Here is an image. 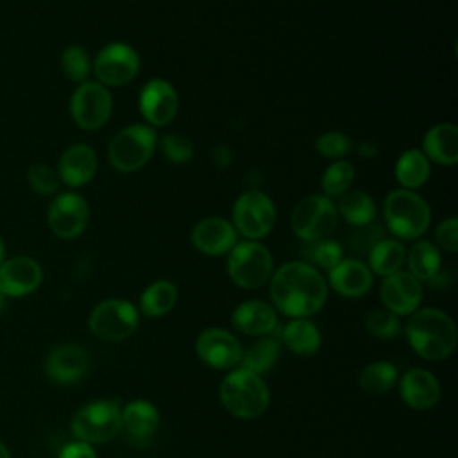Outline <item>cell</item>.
I'll list each match as a JSON object with an SVG mask.
<instances>
[{"instance_id":"1","label":"cell","mask_w":458,"mask_h":458,"mask_svg":"<svg viewBox=\"0 0 458 458\" xmlns=\"http://www.w3.org/2000/svg\"><path fill=\"white\" fill-rule=\"evenodd\" d=\"M270 299L283 315L308 318L326 304L327 281L313 265L288 261L272 274Z\"/></svg>"},{"instance_id":"2","label":"cell","mask_w":458,"mask_h":458,"mask_svg":"<svg viewBox=\"0 0 458 458\" xmlns=\"http://www.w3.org/2000/svg\"><path fill=\"white\" fill-rule=\"evenodd\" d=\"M406 338L420 358L440 361L453 354L458 335L447 313L437 308H422L411 313L406 324Z\"/></svg>"},{"instance_id":"3","label":"cell","mask_w":458,"mask_h":458,"mask_svg":"<svg viewBox=\"0 0 458 458\" xmlns=\"http://www.w3.org/2000/svg\"><path fill=\"white\" fill-rule=\"evenodd\" d=\"M268 388L261 376L245 369L231 370L220 383V401L236 419H256L268 406Z\"/></svg>"},{"instance_id":"4","label":"cell","mask_w":458,"mask_h":458,"mask_svg":"<svg viewBox=\"0 0 458 458\" xmlns=\"http://www.w3.org/2000/svg\"><path fill=\"white\" fill-rule=\"evenodd\" d=\"M383 216L392 234L403 240L422 236L431 222L428 202L413 190H392L383 202Z\"/></svg>"},{"instance_id":"5","label":"cell","mask_w":458,"mask_h":458,"mask_svg":"<svg viewBox=\"0 0 458 458\" xmlns=\"http://www.w3.org/2000/svg\"><path fill=\"white\" fill-rule=\"evenodd\" d=\"M157 136L154 127L145 123H134L123 127L114 134L107 148L109 165L122 172L131 174L143 168L154 156Z\"/></svg>"},{"instance_id":"6","label":"cell","mask_w":458,"mask_h":458,"mask_svg":"<svg viewBox=\"0 0 458 458\" xmlns=\"http://www.w3.org/2000/svg\"><path fill=\"white\" fill-rule=\"evenodd\" d=\"M227 254V274L240 288L254 290L272 277L274 258L263 243L245 240L236 243Z\"/></svg>"},{"instance_id":"7","label":"cell","mask_w":458,"mask_h":458,"mask_svg":"<svg viewBox=\"0 0 458 458\" xmlns=\"http://www.w3.org/2000/svg\"><path fill=\"white\" fill-rule=\"evenodd\" d=\"M122 429V408L116 401L98 399L84 404L72 419V433L86 444L113 440Z\"/></svg>"},{"instance_id":"8","label":"cell","mask_w":458,"mask_h":458,"mask_svg":"<svg viewBox=\"0 0 458 458\" xmlns=\"http://www.w3.org/2000/svg\"><path fill=\"white\" fill-rule=\"evenodd\" d=\"M290 222L299 240L306 243L326 240L333 234L338 222L336 206L326 195H306L295 204Z\"/></svg>"},{"instance_id":"9","label":"cell","mask_w":458,"mask_h":458,"mask_svg":"<svg viewBox=\"0 0 458 458\" xmlns=\"http://www.w3.org/2000/svg\"><path fill=\"white\" fill-rule=\"evenodd\" d=\"M276 218L274 200L259 190L242 193L233 206V225L247 240L265 238L274 229Z\"/></svg>"},{"instance_id":"10","label":"cell","mask_w":458,"mask_h":458,"mask_svg":"<svg viewBox=\"0 0 458 458\" xmlns=\"http://www.w3.org/2000/svg\"><path fill=\"white\" fill-rule=\"evenodd\" d=\"M140 324L138 310L125 299H106L89 315L91 333L104 342H122L129 338Z\"/></svg>"},{"instance_id":"11","label":"cell","mask_w":458,"mask_h":458,"mask_svg":"<svg viewBox=\"0 0 458 458\" xmlns=\"http://www.w3.org/2000/svg\"><path fill=\"white\" fill-rule=\"evenodd\" d=\"M113 113V97L106 86L97 81L79 84L70 98V114L77 127L95 131L102 127Z\"/></svg>"},{"instance_id":"12","label":"cell","mask_w":458,"mask_h":458,"mask_svg":"<svg viewBox=\"0 0 458 458\" xmlns=\"http://www.w3.org/2000/svg\"><path fill=\"white\" fill-rule=\"evenodd\" d=\"M91 72L106 88L125 86L140 72V55L131 45L109 43L95 55Z\"/></svg>"},{"instance_id":"13","label":"cell","mask_w":458,"mask_h":458,"mask_svg":"<svg viewBox=\"0 0 458 458\" xmlns=\"http://www.w3.org/2000/svg\"><path fill=\"white\" fill-rule=\"evenodd\" d=\"M48 227L63 240H73L84 233L89 222V206L75 191L57 193L48 208Z\"/></svg>"},{"instance_id":"14","label":"cell","mask_w":458,"mask_h":458,"mask_svg":"<svg viewBox=\"0 0 458 458\" xmlns=\"http://www.w3.org/2000/svg\"><path fill=\"white\" fill-rule=\"evenodd\" d=\"M140 113L150 127L168 125L179 109L175 88L165 79H150L140 91Z\"/></svg>"},{"instance_id":"15","label":"cell","mask_w":458,"mask_h":458,"mask_svg":"<svg viewBox=\"0 0 458 458\" xmlns=\"http://www.w3.org/2000/svg\"><path fill=\"white\" fill-rule=\"evenodd\" d=\"M195 351L200 361L211 369H233L242 360L240 342L222 327H209L197 336Z\"/></svg>"},{"instance_id":"16","label":"cell","mask_w":458,"mask_h":458,"mask_svg":"<svg viewBox=\"0 0 458 458\" xmlns=\"http://www.w3.org/2000/svg\"><path fill=\"white\" fill-rule=\"evenodd\" d=\"M379 293L385 310L397 317L411 315L422 301V284L410 272L399 270L383 279Z\"/></svg>"},{"instance_id":"17","label":"cell","mask_w":458,"mask_h":458,"mask_svg":"<svg viewBox=\"0 0 458 458\" xmlns=\"http://www.w3.org/2000/svg\"><path fill=\"white\" fill-rule=\"evenodd\" d=\"M43 281L41 265L29 256H14L0 265V292L5 297L32 293Z\"/></svg>"},{"instance_id":"18","label":"cell","mask_w":458,"mask_h":458,"mask_svg":"<svg viewBox=\"0 0 458 458\" xmlns=\"http://www.w3.org/2000/svg\"><path fill=\"white\" fill-rule=\"evenodd\" d=\"M234 225L222 216H206L191 229L193 247L208 256L227 254L238 242Z\"/></svg>"},{"instance_id":"19","label":"cell","mask_w":458,"mask_h":458,"mask_svg":"<svg viewBox=\"0 0 458 458\" xmlns=\"http://www.w3.org/2000/svg\"><path fill=\"white\" fill-rule=\"evenodd\" d=\"M88 367L89 358L86 351L73 344H64L52 349L45 361L47 376L59 385L77 383L86 376Z\"/></svg>"},{"instance_id":"20","label":"cell","mask_w":458,"mask_h":458,"mask_svg":"<svg viewBox=\"0 0 458 458\" xmlns=\"http://www.w3.org/2000/svg\"><path fill=\"white\" fill-rule=\"evenodd\" d=\"M97 166L98 161L93 147L86 143H75L61 154L57 163V175L66 186L79 188L95 177Z\"/></svg>"},{"instance_id":"21","label":"cell","mask_w":458,"mask_h":458,"mask_svg":"<svg viewBox=\"0 0 458 458\" xmlns=\"http://www.w3.org/2000/svg\"><path fill=\"white\" fill-rule=\"evenodd\" d=\"M327 272L331 288L344 297H361L372 288V272L360 259H342Z\"/></svg>"},{"instance_id":"22","label":"cell","mask_w":458,"mask_h":458,"mask_svg":"<svg viewBox=\"0 0 458 458\" xmlns=\"http://www.w3.org/2000/svg\"><path fill=\"white\" fill-rule=\"evenodd\" d=\"M399 394L410 408L429 410L440 399V385L429 370L411 369L401 377Z\"/></svg>"},{"instance_id":"23","label":"cell","mask_w":458,"mask_h":458,"mask_svg":"<svg viewBox=\"0 0 458 458\" xmlns=\"http://www.w3.org/2000/svg\"><path fill=\"white\" fill-rule=\"evenodd\" d=\"M233 326L252 336H268L277 327V315L276 310L265 301H247L236 306L231 315Z\"/></svg>"},{"instance_id":"24","label":"cell","mask_w":458,"mask_h":458,"mask_svg":"<svg viewBox=\"0 0 458 458\" xmlns=\"http://www.w3.org/2000/svg\"><path fill=\"white\" fill-rule=\"evenodd\" d=\"M422 154L437 165L453 166L458 161V127L442 122L428 129L422 140Z\"/></svg>"},{"instance_id":"25","label":"cell","mask_w":458,"mask_h":458,"mask_svg":"<svg viewBox=\"0 0 458 458\" xmlns=\"http://www.w3.org/2000/svg\"><path fill=\"white\" fill-rule=\"evenodd\" d=\"M159 426L157 408L143 399L131 401L122 410V428L134 442H148Z\"/></svg>"},{"instance_id":"26","label":"cell","mask_w":458,"mask_h":458,"mask_svg":"<svg viewBox=\"0 0 458 458\" xmlns=\"http://www.w3.org/2000/svg\"><path fill=\"white\" fill-rule=\"evenodd\" d=\"M284 345L297 356H313L322 344L318 327L308 318H292L281 331Z\"/></svg>"},{"instance_id":"27","label":"cell","mask_w":458,"mask_h":458,"mask_svg":"<svg viewBox=\"0 0 458 458\" xmlns=\"http://www.w3.org/2000/svg\"><path fill=\"white\" fill-rule=\"evenodd\" d=\"M395 179L404 190H417L429 179V159L419 148L404 150L395 161Z\"/></svg>"},{"instance_id":"28","label":"cell","mask_w":458,"mask_h":458,"mask_svg":"<svg viewBox=\"0 0 458 458\" xmlns=\"http://www.w3.org/2000/svg\"><path fill=\"white\" fill-rule=\"evenodd\" d=\"M406 261L410 268L408 272L413 277H417L419 281H431L440 272V249L428 240H417L406 252Z\"/></svg>"},{"instance_id":"29","label":"cell","mask_w":458,"mask_h":458,"mask_svg":"<svg viewBox=\"0 0 458 458\" xmlns=\"http://www.w3.org/2000/svg\"><path fill=\"white\" fill-rule=\"evenodd\" d=\"M335 206L338 216H344L345 222L354 227L370 224L376 218V202L369 193L361 190H347L338 197Z\"/></svg>"},{"instance_id":"30","label":"cell","mask_w":458,"mask_h":458,"mask_svg":"<svg viewBox=\"0 0 458 458\" xmlns=\"http://www.w3.org/2000/svg\"><path fill=\"white\" fill-rule=\"evenodd\" d=\"M369 268L377 276H390L401 270L406 259V249L399 240L383 238L369 252Z\"/></svg>"},{"instance_id":"31","label":"cell","mask_w":458,"mask_h":458,"mask_svg":"<svg viewBox=\"0 0 458 458\" xmlns=\"http://www.w3.org/2000/svg\"><path fill=\"white\" fill-rule=\"evenodd\" d=\"M177 301V286L172 281L159 279L150 283L141 297H140V308L147 317H161L168 313Z\"/></svg>"},{"instance_id":"32","label":"cell","mask_w":458,"mask_h":458,"mask_svg":"<svg viewBox=\"0 0 458 458\" xmlns=\"http://www.w3.org/2000/svg\"><path fill=\"white\" fill-rule=\"evenodd\" d=\"M279 344L272 336H263L242 352V369L258 376L268 372L279 360Z\"/></svg>"},{"instance_id":"33","label":"cell","mask_w":458,"mask_h":458,"mask_svg":"<svg viewBox=\"0 0 458 458\" xmlns=\"http://www.w3.org/2000/svg\"><path fill=\"white\" fill-rule=\"evenodd\" d=\"M397 383V369L390 361H372L358 376V385L365 394L377 395L388 392Z\"/></svg>"},{"instance_id":"34","label":"cell","mask_w":458,"mask_h":458,"mask_svg":"<svg viewBox=\"0 0 458 458\" xmlns=\"http://www.w3.org/2000/svg\"><path fill=\"white\" fill-rule=\"evenodd\" d=\"M59 64L61 70L64 73V77L72 82L82 84L88 81L91 68H93V61L88 54V50L84 47L79 45H70L61 52L59 57Z\"/></svg>"},{"instance_id":"35","label":"cell","mask_w":458,"mask_h":458,"mask_svg":"<svg viewBox=\"0 0 458 458\" xmlns=\"http://www.w3.org/2000/svg\"><path fill=\"white\" fill-rule=\"evenodd\" d=\"M352 181H354L352 163L345 161V159H338L324 170L320 186H322L324 195L333 199V197H340L342 193L351 190Z\"/></svg>"},{"instance_id":"36","label":"cell","mask_w":458,"mask_h":458,"mask_svg":"<svg viewBox=\"0 0 458 458\" xmlns=\"http://www.w3.org/2000/svg\"><path fill=\"white\" fill-rule=\"evenodd\" d=\"M304 254L310 259V265L315 263V265L329 270L344 259V247L336 240L326 238V240L308 243V249Z\"/></svg>"},{"instance_id":"37","label":"cell","mask_w":458,"mask_h":458,"mask_svg":"<svg viewBox=\"0 0 458 458\" xmlns=\"http://www.w3.org/2000/svg\"><path fill=\"white\" fill-rule=\"evenodd\" d=\"M27 182L34 193L41 197H50L57 193L61 179L57 175V170H54L52 166L45 163H36L27 172Z\"/></svg>"},{"instance_id":"38","label":"cell","mask_w":458,"mask_h":458,"mask_svg":"<svg viewBox=\"0 0 458 458\" xmlns=\"http://www.w3.org/2000/svg\"><path fill=\"white\" fill-rule=\"evenodd\" d=\"M365 327L377 338H395L401 335V320L388 310H374L365 317Z\"/></svg>"},{"instance_id":"39","label":"cell","mask_w":458,"mask_h":458,"mask_svg":"<svg viewBox=\"0 0 458 458\" xmlns=\"http://www.w3.org/2000/svg\"><path fill=\"white\" fill-rule=\"evenodd\" d=\"M352 148V141L347 134L338 132V131H327L322 132L317 140H315V150L327 157V159H344V156H347Z\"/></svg>"},{"instance_id":"40","label":"cell","mask_w":458,"mask_h":458,"mask_svg":"<svg viewBox=\"0 0 458 458\" xmlns=\"http://www.w3.org/2000/svg\"><path fill=\"white\" fill-rule=\"evenodd\" d=\"M159 148L163 152V156L175 165H182L188 163L193 156V143L177 132H168L165 136H161L159 140Z\"/></svg>"},{"instance_id":"41","label":"cell","mask_w":458,"mask_h":458,"mask_svg":"<svg viewBox=\"0 0 458 458\" xmlns=\"http://www.w3.org/2000/svg\"><path fill=\"white\" fill-rule=\"evenodd\" d=\"M379 240H383V231L374 222L356 227L354 233L349 234V249L352 252H369Z\"/></svg>"},{"instance_id":"42","label":"cell","mask_w":458,"mask_h":458,"mask_svg":"<svg viewBox=\"0 0 458 458\" xmlns=\"http://www.w3.org/2000/svg\"><path fill=\"white\" fill-rule=\"evenodd\" d=\"M435 242L438 249H444L451 254L458 250V218L456 216L444 218L435 227Z\"/></svg>"},{"instance_id":"43","label":"cell","mask_w":458,"mask_h":458,"mask_svg":"<svg viewBox=\"0 0 458 458\" xmlns=\"http://www.w3.org/2000/svg\"><path fill=\"white\" fill-rule=\"evenodd\" d=\"M57 458H97V454H95V449L91 447V444L73 440V442H68L59 451Z\"/></svg>"},{"instance_id":"44","label":"cell","mask_w":458,"mask_h":458,"mask_svg":"<svg viewBox=\"0 0 458 458\" xmlns=\"http://www.w3.org/2000/svg\"><path fill=\"white\" fill-rule=\"evenodd\" d=\"M358 152H360V156H363V157H372V156H376L377 154V147L374 145V143H361L360 147H358Z\"/></svg>"},{"instance_id":"45","label":"cell","mask_w":458,"mask_h":458,"mask_svg":"<svg viewBox=\"0 0 458 458\" xmlns=\"http://www.w3.org/2000/svg\"><path fill=\"white\" fill-rule=\"evenodd\" d=\"M0 458H11V453H9V449L0 442Z\"/></svg>"},{"instance_id":"46","label":"cell","mask_w":458,"mask_h":458,"mask_svg":"<svg viewBox=\"0 0 458 458\" xmlns=\"http://www.w3.org/2000/svg\"><path fill=\"white\" fill-rule=\"evenodd\" d=\"M2 261H4V242L0 238V265H2Z\"/></svg>"},{"instance_id":"47","label":"cell","mask_w":458,"mask_h":458,"mask_svg":"<svg viewBox=\"0 0 458 458\" xmlns=\"http://www.w3.org/2000/svg\"><path fill=\"white\" fill-rule=\"evenodd\" d=\"M4 301H5V295L0 292V311H2V308H4Z\"/></svg>"}]
</instances>
